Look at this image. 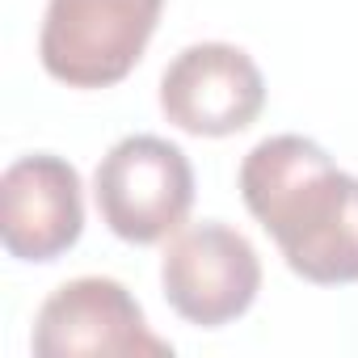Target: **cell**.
I'll list each match as a JSON object with an SVG mask.
<instances>
[{
  "instance_id": "cell-1",
  "label": "cell",
  "mask_w": 358,
  "mask_h": 358,
  "mask_svg": "<svg viewBox=\"0 0 358 358\" xmlns=\"http://www.w3.org/2000/svg\"><path fill=\"white\" fill-rule=\"evenodd\" d=\"M241 199L303 282H358V177L341 173L320 143L262 139L241 164Z\"/></svg>"
},
{
  "instance_id": "cell-2",
  "label": "cell",
  "mask_w": 358,
  "mask_h": 358,
  "mask_svg": "<svg viewBox=\"0 0 358 358\" xmlns=\"http://www.w3.org/2000/svg\"><path fill=\"white\" fill-rule=\"evenodd\" d=\"M164 0H47L38 59L68 89H110L143 59Z\"/></svg>"
},
{
  "instance_id": "cell-3",
  "label": "cell",
  "mask_w": 358,
  "mask_h": 358,
  "mask_svg": "<svg viewBox=\"0 0 358 358\" xmlns=\"http://www.w3.org/2000/svg\"><path fill=\"white\" fill-rule=\"evenodd\" d=\"M93 199L118 241L156 245L182 232L194 207V169L182 148L160 135H127L101 156Z\"/></svg>"
},
{
  "instance_id": "cell-4",
  "label": "cell",
  "mask_w": 358,
  "mask_h": 358,
  "mask_svg": "<svg viewBox=\"0 0 358 358\" xmlns=\"http://www.w3.org/2000/svg\"><path fill=\"white\" fill-rule=\"evenodd\" d=\"M160 287L182 320L220 329L253 308L262 291V257L245 232L207 220L173 232L160 257Z\"/></svg>"
},
{
  "instance_id": "cell-5",
  "label": "cell",
  "mask_w": 358,
  "mask_h": 358,
  "mask_svg": "<svg viewBox=\"0 0 358 358\" xmlns=\"http://www.w3.org/2000/svg\"><path fill=\"white\" fill-rule=\"evenodd\" d=\"M30 345L38 358H76V354L169 358L173 354V345L148 329L135 295L101 274L55 287L34 316Z\"/></svg>"
},
{
  "instance_id": "cell-6",
  "label": "cell",
  "mask_w": 358,
  "mask_h": 358,
  "mask_svg": "<svg viewBox=\"0 0 358 358\" xmlns=\"http://www.w3.org/2000/svg\"><path fill=\"white\" fill-rule=\"evenodd\" d=\"M266 106L262 68L232 43H194L160 76L164 118L199 139H224L257 122Z\"/></svg>"
},
{
  "instance_id": "cell-7",
  "label": "cell",
  "mask_w": 358,
  "mask_h": 358,
  "mask_svg": "<svg viewBox=\"0 0 358 358\" xmlns=\"http://www.w3.org/2000/svg\"><path fill=\"white\" fill-rule=\"evenodd\" d=\"M85 232L80 173L51 152L22 156L0 177V241L17 262H55Z\"/></svg>"
}]
</instances>
